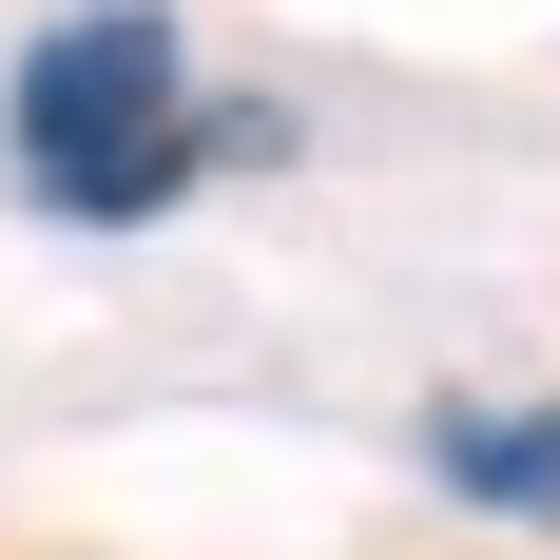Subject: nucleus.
<instances>
[{
	"label": "nucleus",
	"instance_id": "nucleus-1",
	"mask_svg": "<svg viewBox=\"0 0 560 560\" xmlns=\"http://www.w3.org/2000/svg\"><path fill=\"white\" fill-rule=\"evenodd\" d=\"M213 155H271V116H194L155 0H97V20H58L20 58V174H39L58 213H155Z\"/></svg>",
	"mask_w": 560,
	"mask_h": 560
},
{
	"label": "nucleus",
	"instance_id": "nucleus-2",
	"mask_svg": "<svg viewBox=\"0 0 560 560\" xmlns=\"http://www.w3.org/2000/svg\"><path fill=\"white\" fill-rule=\"evenodd\" d=\"M445 483L541 522V503H560V406H541V425H483V406H464V425H445Z\"/></svg>",
	"mask_w": 560,
	"mask_h": 560
}]
</instances>
